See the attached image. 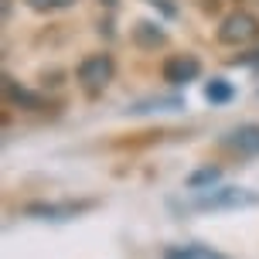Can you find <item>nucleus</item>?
Returning <instances> with one entry per match:
<instances>
[{"mask_svg": "<svg viewBox=\"0 0 259 259\" xmlns=\"http://www.w3.org/2000/svg\"><path fill=\"white\" fill-rule=\"evenodd\" d=\"M259 41V17L252 11H242V7H235L222 17L219 24V45L225 48H249V45H256Z\"/></svg>", "mask_w": 259, "mask_h": 259, "instance_id": "nucleus-1", "label": "nucleus"}, {"mask_svg": "<svg viewBox=\"0 0 259 259\" xmlns=\"http://www.w3.org/2000/svg\"><path fill=\"white\" fill-rule=\"evenodd\" d=\"M113 72H116V62H113V55L106 52H96V55H85L82 62H78V85L89 92V96H99V92L113 82Z\"/></svg>", "mask_w": 259, "mask_h": 259, "instance_id": "nucleus-2", "label": "nucleus"}, {"mask_svg": "<svg viewBox=\"0 0 259 259\" xmlns=\"http://www.w3.org/2000/svg\"><path fill=\"white\" fill-rule=\"evenodd\" d=\"M160 75H164L167 85H188V82H194L201 75V62L194 55H170L164 62V68H160Z\"/></svg>", "mask_w": 259, "mask_h": 259, "instance_id": "nucleus-3", "label": "nucleus"}, {"mask_svg": "<svg viewBox=\"0 0 259 259\" xmlns=\"http://www.w3.org/2000/svg\"><path fill=\"white\" fill-rule=\"evenodd\" d=\"M259 198L256 194H249L246 188H219V191L205 194L198 208H242V205H256Z\"/></svg>", "mask_w": 259, "mask_h": 259, "instance_id": "nucleus-4", "label": "nucleus"}, {"mask_svg": "<svg viewBox=\"0 0 259 259\" xmlns=\"http://www.w3.org/2000/svg\"><path fill=\"white\" fill-rule=\"evenodd\" d=\"M225 147L232 150V154H239V157H256L259 154V126H239V130H232L229 137H225Z\"/></svg>", "mask_w": 259, "mask_h": 259, "instance_id": "nucleus-5", "label": "nucleus"}, {"mask_svg": "<svg viewBox=\"0 0 259 259\" xmlns=\"http://www.w3.org/2000/svg\"><path fill=\"white\" fill-rule=\"evenodd\" d=\"M4 96H7V103L21 106V109H45V99H41L38 92L24 89L21 82H14L11 75H4Z\"/></svg>", "mask_w": 259, "mask_h": 259, "instance_id": "nucleus-6", "label": "nucleus"}, {"mask_svg": "<svg viewBox=\"0 0 259 259\" xmlns=\"http://www.w3.org/2000/svg\"><path fill=\"white\" fill-rule=\"evenodd\" d=\"M89 205H31L27 215H45L52 222H62V219H75L78 211H85Z\"/></svg>", "mask_w": 259, "mask_h": 259, "instance_id": "nucleus-7", "label": "nucleus"}, {"mask_svg": "<svg viewBox=\"0 0 259 259\" xmlns=\"http://www.w3.org/2000/svg\"><path fill=\"white\" fill-rule=\"evenodd\" d=\"M164 259H225V256H219L205 246H181V249H170Z\"/></svg>", "mask_w": 259, "mask_h": 259, "instance_id": "nucleus-8", "label": "nucleus"}, {"mask_svg": "<svg viewBox=\"0 0 259 259\" xmlns=\"http://www.w3.org/2000/svg\"><path fill=\"white\" fill-rule=\"evenodd\" d=\"M205 96H208V103H229L232 99V85L225 78H211L205 85Z\"/></svg>", "mask_w": 259, "mask_h": 259, "instance_id": "nucleus-9", "label": "nucleus"}, {"mask_svg": "<svg viewBox=\"0 0 259 259\" xmlns=\"http://www.w3.org/2000/svg\"><path fill=\"white\" fill-rule=\"evenodd\" d=\"M31 11L38 14H55V11H68V7H75L78 0H24Z\"/></svg>", "mask_w": 259, "mask_h": 259, "instance_id": "nucleus-10", "label": "nucleus"}, {"mask_svg": "<svg viewBox=\"0 0 259 259\" xmlns=\"http://www.w3.org/2000/svg\"><path fill=\"white\" fill-rule=\"evenodd\" d=\"M157 24H147V21H143V24H137V38L143 41V45H160V41H164V31H154Z\"/></svg>", "mask_w": 259, "mask_h": 259, "instance_id": "nucleus-11", "label": "nucleus"}, {"mask_svg": "<svg viewBox=\"0 0 259 259\" xmlns=\"http://www.w3.org/2000/svg\"><path fill=\"white\" fill-rule=\"evenodd\" d=\"M147 4H154V7H160V11L167 14V17H174V14H178V7H174L170 0H147Z\"/></svg>", "mask_w": 259, "mask_h": 259, "instance_id": "nucleus-12", "label": "nucleus"}, {"mask_svg": "<svg viewBox=\"0 0 259 259\" xmlns=\"http://www.w3.org/2000/svg\"><path fill=\"white\" fill-rule=\"evenodd\" d=\"M232 65H259V52H252V55H239V58H232Z\"/></svg>", "mask_w": 259, "mask_h": 259, "instance_id": "nucleus-13", "label": "nucleus"}, {"mask_svg": "<svg viewBox=\"0 0 259 259\" xmlns=\"http://www.w3.org/2000/svg\"><path fill=\"white\" fill-rule=\"evenodd\" d=\"M103 4H106V7H116V0H103Z\"/></svg>", "mask_w": 259, "mask_h": 259, "instance_id": "nucleus-14", "label": "nucleus"}]
</instances>
